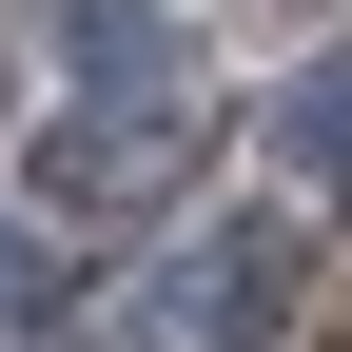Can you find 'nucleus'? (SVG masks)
Masks as SVG:
<instances>
[{"label": "nucleus", "instance_id": "f257e3e1", "mask_svg": "<svg viewBox=\"0 0 352 352\" xmlns=\"http://www.w3.org/2000/svg\"><path fill=\"white\" fill-rule=\"evenodd\" d=\"M294 294H314V235H274V215H235V235H176L157 294H138V352H274Z\"/></svg>", "mask_w": 352, "mask_h": 352}, {"label": "nucleus", "instance_id": "f03ea898", "mask_svg": "<svg viewBox=\"0 0 352 352\" xmlns=\"http://www.w3.org/2000/svg\"><path fill=\"white\" fill-rule=\"evenodd\" d=\"M196 157H215V118L176 98V78H118L98 118H59V138H39V196H59V215H157Z\"/></svg>", "mask_w": 352, "mask_h": 352}, {"label": "nucleus", "instance_id": "7ed1b4c3", "mask_svg": "<svg viewBox=\"0 0 352 352\" xmlns=\"http://www.w3.org/2000/svg\"><path fill=\"white\" fill-rule=\"evenodd\" d=\"M274 157H294V176H333V196H352V59H333V78H294V98H274Z\"/></svg>", "mask_w": 352, "mask_h": 352}, {"label": "nucleus", "instance_id": "20e7f679", "mask_svg": "<svg viewBox=\"0 0 352 352\" xmlns=\"http://www.w3.org/2000/svg\"><path fill=\"white\" fill-rule=\"evenodd\" d=\"M0 333H59V235H0Z\"/></svg>", "mask_w": 352, "mask_h": 352}]
</instances>
